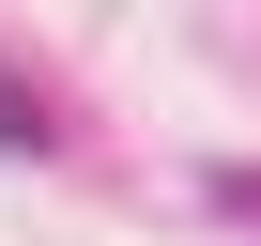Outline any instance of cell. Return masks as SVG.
<instances>
[{
  "label": "cell",
  "mask_w": 261,
  "mask_h": 246,
  "mask_svg": "<svg viewBox=\"0 0 261 246\" xmlns=\"http://www.w3.org/2000/svg\"><path fill=\"white\" fill-rule=\"evenodd\" d=\"M46 139H62V108H46L16 62H0V154H46Z\"/></svg>",
  "instance_id": "cell-1"
}]
</instances>
